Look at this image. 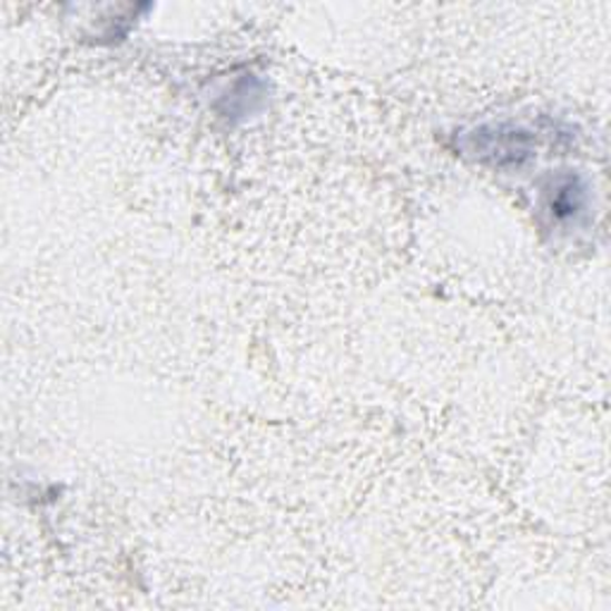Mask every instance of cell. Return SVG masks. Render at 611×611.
<instances>
[{
    "mask_svg": "<svg viewBox=\"0 0 611 611\" xmlns=\"http://www.w3.org/2000/svg\"><path fill=\"white\" fill-rule=\"evenodd\" d=\"M473 151L481 158H490L494 165H519L531 158V137L521 129H481L473 137Z\"/></svg>",
    "mask_w": 611,
    "mask_h": 611,
    "instance_id": "cell-1",
    "label": "cell"
},
{
    "mask_svg": "<svg viewBox=\"0 0 611 611\" xmlns=\"http://www.w3.org/2000/svg\"><path fill=\"white\" fill-rule=\"evenodd\" d=\"M548 204H550V210H552V216L556 220H571V218H575L578 213H581L583 204H585V187H583V181L578 179L575 175L559 177L554 181V185L550 187Z\"/></svg>",
    "mask_w": 611,
    "mask_h": 611,
    "instance_id": "cell-2",
    "label": "cell"
}]
</instances>
